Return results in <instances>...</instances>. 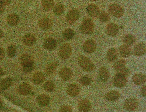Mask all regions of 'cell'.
<instances>
[{
  "label": "cell",
  "instance_id": "cell-9",
  "mask_svg": "<svg viewBox=\"0 0 146 112\" xmlns=\"http://www.w3.org/2000/svg\"><path fill=\"white\" fill-rule=\"evenodd\" d=\"M127 77L117 74L115 75L113 79V84L115 87L122 88L124 87L127 84Z\"/></svg>",
  "mask_w": 146,
  "mask_h": 112
},
{
  "label": "cell",
  "instance_id": "cell-47",
  "mask_svg": "<svg viewBox=\"0 0 146 112\" xmlns=\"http://www.w3.org/2000/svg\"><path fill=\"white\" fill-rule=\"evenodd\" d=\"M3 36V33L2 30L0 29V39L2 38Z\"/></svg>",
  "mask_w": 146,
  "mask_h": 112
},
{
  "label": "cell",
  "instance_id": "cell-43",
  "mask_svg": "<svg viewBox=\"0 0 146 112\" xmlns=\"http://www.w3.org/2000/svg\"><path fill=\"white\" fill-rule=\"evenodd\" d=\"M141 93L143 96L146 98V85L143 86L141 89Z\"/></svg>",
  "mask_w": 146,
  "mask_h": 112
},
{
  "label": "cell",
  "instance_id": "cell-25",
  "mask_svg": "<svg viewBox=\"0 0 146 112\" xmlns=\"http://www.w3.org/2000/svg\"><path fill=\"white\" fill-rule=\"evenodd\" d=\"M45 79V77L44 74L41 72H36L33 75V82L36 85L41 84Z\"/></svg>",
  "mask_w": 146,
  "mask_h": 112
},
{
  "label": "cell",
  "instance_id": "cell-49",
  "mask_svg": "<svg viewBox=\"0 0 146 112\" xmlns=\"http://www.w3.org/2000/svg\"><path fill=\"white\" fill-rule=\"evenodd\" d=\"M90 1H96L97 0H90Z\"/></svg>",
  "mask_w": 146,
  "mask_h": 112
},
{
  "label": "cell",
  "instance_id": "cell-15",
  "mask_svg": "<svg viewBox=\"0 0 146 112\" xmlns=\"http://www.w3.org/2000/svg\"><path fill=\"white\" fill-rule=\"evenodd\" d=\"M78 108L81 112H88L92 108V104L88 99H83L79 103Z\"/></svg>",
  "mask_w": 146,
  "mask_h": 112
},
{
  "label": "cell",
  "instance_id": "cell-37",
  "mask_svg": "<svg viewBox=\"0 0 146 112\" xmlns=\"http://www.w3.org/2000/svg\"><path fill=\"white\" fill-rule=\"evenodd\" d=\"M44 89L48 92H52L55 89L54 83L51 81H48L45 82L43 85Z\"/></svg>",
  "mask_w": 146,
  "mask_h": 112
},
{
  "label": "cell",
  "instance_id": "cell-42",
  "mask_svg": "<svg viewBox=\"0 0 146 112\" xmlns=\"http://www.w3.org/2000/svg\"><path fill=\"white\" fill-rule=\"evenodd\" d=\"M5 52L3 48L0 47V60H2L5 57Z\"/></svg>",
  "mask_w": 146,
  "mask_h": 112
},
{
  "label": "cell",
  "instance_id": "cell-36",
  "mask_svg": "<svg viewBox=\"0 0 146 112\" xmlns=\"http://www.w3.org/2000/svg\"><path fill=\"white\" fill-rule=\"evenodd\" d=\"M7 54L10 58H13L15 57L17 52L16 46L15 45H11L8 47L7 49Z\"/></svg>",
  "mask_w": 146,
  "mask_h": 112
},
{
  "label": "cell",
  "instance_id": "cell-5",
  "mask_svg": "<svg viewBox=\"0 0 146 112\" xmlns=\"http://www.w3.org/2000/svg\"><path fill=\"white\" fill-rule=\"evenodd\" d=\"M80 17V11L77 9H73L68 12L66 16V19H67V22L69 23L72 24L78 20Z\"/></svg>",
  "mask_w": 146,
  "mask_h": 112
},
{
  "label": "cell",
  "instance_id": "cell-26",
  "mask_svg": "<svg viewBox=\"0 0 146 112\" xmlns=\"http://www.w3.org/2000/svg\"><path fill=\"white\" fill-rule=\"evenodd\" d=\"M99 78L103 82H106L110 78V72L109 70L106 67H102L99 70Z\"/></svg>",
  "mask_w": 146,
  "mask_h": 112
},
{
  "label": "cell",
  "instance_id": "cell-23",
  "mask_svg": "<svg viewBox=\"0 0 146 112\" xmlns=\"http://www.w3.org/2000/svg\"><path fill=\"white\" fill-rule=\"evenodd\" d=\"M7 21L8 24L11 26H16L19 22V17L15 13L10 14L7 17Z\"/></svg>",
  "mask_w": 146,
  "mask_h": 112
},
{
  "label": "cell",
  "instance_id": "cell-34",
  "mask_svg": "<svg viewBox=\"0 0 146 112\" xmlns=\"http://www.w3.org/2000/svg\"><path fill=\"white\" fill-rule=\"evenodd\" d=\"M125 64L126 62L125 60L124 59H120L115 63L113 66L114 68L115 71L118 72L121 69L125 67Z\"/></svg>",
  "mask_w": 146,
  "mask_h": 112
},
{
  "label": "cell",
  "instance_id": "cell-10",
  "mask_svg": "<svg viewBox=\"0 0 146 112\" xmlns=\"http://www.w3.org/2000/svg\"><path fill=\"white\" fill-rule=\"evenodd\" d=\"M54 24V22L51 19L49 18H44L41 19L38 23L39 28L43 30H49Z\"/></svg>",
  "mask_w": 146,
  "mask_h": 112
},
{
  "label": "cell",
  "instance_id": "cell-44",
  "mask_svg": "<svg viewBox=\"0 0 146 112\" xmlns=\"http://www.w3.org/2000/svg\"><path fill=\"white\" fill-rule=\"evenodd\" d=\"M11 2V0H0V3H1L4 6L9 5Z\"/></svg>",
  "mask_w": 146,
  "mask_h": 112
},
{
  "label": "cell",
  "instance_id": "cell-40",
  "mask_svg": "<svg viewBox=\"0 0 146 112\" xmlns=\"http://www.w3.org/2000/svg\"><path fill=\"white\" fill-rule=\"evenodd\" d=\"M59 112H72V109L69 106L65 105L60 108Z\"/></svg>",
  "mask_w": 146,
  "mask_h": 112
},
{
  "label": "cell",
  "instance_id": "cell-41",
  "mask_svg": "<svg viewBox=\"0 0 146 112\" xmlns=\"http://www.w3.org/2000/svg\"><path fill=\"white\" fill-rule=\"evenodd\" d=\"M34 65L26 67H23V71L25 73H30L33 71V70L34 69Z\"/></svg>",
  "mask_w": 146,
  "mask_h": 112
},
{
  "label": "cell",
  "instance_id": "cell-48",
  "mask_svg": "<svg viewBox=\"0 0 146 112\" xmlns=\"http://www.w3.org/2000/svg\"><path fill=\"white\" fill-rule=\"evenodd\" d=\"M2 106V102L1 99H0V109L1 108Z\"/></svg>",
  "mask_w": 146,
  "mask_h": 112
},
{
  "label": "cell",
  "instance_id": "cell-46",
  "mask_svg": "<svg viewBox=\"0 0 146 112\" xmlns=\"http://www.w3.org/2000/svg\"><path fill=\"white\" fill-rule=\"evenodd\" d=\"M4 74V72L3 71V69L0 67V76L3 75Z\"/></svg>",
  "mask_w": 146,
  "mask_h": 112
},
{
  "label": "cell",
  "instance_id": "cell-1",
  "mask_svg": "<svg viewBox=\"0 0 146 112\" xmlns=\"http://www.w3.org/2000/svg\"><path fill=\"white\" fill-rule=\"evenodd\" d=\"M78 63L80 66L84 71L90 72L95 69V66L93 62L89 58L83 55L79 57Z\"/></svg>",
  "mask_w": 146,
  "mask_h": 112
},
{
  "label": "cell",
  "instance_id": "cell-21",
  "mask_svg": "<svg viewBox=\"0 0 146 112\" xmlns=\"http://www.w3.org/2000/svg\"><path fill=\"white\" fill-rule=\"evenodd\" d=\"M32 87L30 85L26 83L21 84L19 87V92L22 95H28L32 91Z\"/></svg>",
  "mask_w": 146,
  "mask_h": 112
},
{
  "label": "cell",
  "instance_id": "cell-19",
  "mask_svg": "<svg viewBox=\"0 0 146 112\" xmlns=\"http://www.w3.org/2000/svg\"><path fill=\"white\" fill-rule=\"evenodd\" d=\"M118 52L115 48H111L108 50L106 53V59L108 61L112 62L117 59Z\"/></svg>",
  "mask_w": 146,
  "mask_h": 112
},
{
  "label": "cell",
  "instance_id": "cell-32",
  "mask_svg": "<svg viewBox=\"0 0 146 112\" xmlns=\"http://www.w3.org/2000/svg\"><path fill=\"white\" fill-rule=\"evenodd\" d=\"M53 11L55 15L60 16L62 15L64 11V6L62 4L58 3L54 7Z\"/></svg>",
  "mask_w": 146,
  "mask_h": 112
},
{
  "label": "cell",
  "instance_id": "cell-12",
  "mask_svg": "<svg viewBox=\"0 0 146 112\" xmlns=\"http://www.w3.org/2000/svg\"><path fill=\"white\" fill-rule=\"evenodd\" d=\"M119 31V27L114 23H110L106 27V33L110 37H115L118 34Z\"/></svg>",
  "mask_w": 146,
  "mask_h": 112
},
{
  "label": "cell",
  "instance_id": "cell-11",
  "mask_svg": "<svg viewBox=\"0 0 146 112\" xmlns=\"http://www.w3.org/2000/svg\"><path fill=\"white\" fill-rule=\"evenodd\" d=\"M57 46L56 40L54 38L49 37L46 39L43 43L44 48L48 51H53L56 48Z\"/></svg>",
  "mask_w": 146,
  "mask_h": 112
},
{
  "label": "cell",
  "instance_id": "cell-22",
  "mask_svg": "<svg viewBox=\"0 0 146 112\" xmlns=\"http://www.w3.org/2000/svg\"><path fill=\"white\" fill-rule=\"evenodd\" d=\"M119 53L122 57H127L132 53V50L130 47L123 44L119 48Z\"/></svg>",
  "mask_w": 146,
  "mask_h": 112
},
{
  "label": "cell",
  "instance_id": "cell-38",
  "mask_svg": "<svg viewBox=\"0 0 146 112\" xmlns=\"http://www.w3.org/2000/svg\"><path fill=\"white\" fill-rule=\"evenodd\" d=\"M91 78L88 75L83 76L79 80L80 83H81L82 85L84 86L89 85L91 83Z\"/></svg>",
  "mask_w": 146,
  "mask_h": 112
},
{
  "label": "cell",
  "instance_id": "cell-20",
  "mask_svg": "<svg viewBox=\"0 0 146 112\" xmlns=\"http://www.w3.org/2000/svg\"><path fill=\"white\" fill-rule=\"evenodd\" d=\"M36 37L33 35L29 33L25 35L23 39V42L24 44L26 46H32L36 43Z\"/></svg>",
  "mask_w": 146,
  "mask_h": 112
},
{
  "label": "cell",
  "instance_id": "cell-27",
  "mask_svg": "<svg viewBox=\"0 0 146 112\" xmlns=\"http://www.w3.org/2000/svg\"><path fill=\"white\" fill-rule=\"evenodd\" d=\"M37 102L40 106L42 107L47 106L50 103V97L46 94L40 95L37 98Z\"/></svg>",
  "mask_w": 146,
  "mask_h": 112
},
{
  "label": "cell",
  "instance_id": "cell-3",
  "mask_svg": "<svg viewBox=\"0 0 146 112\" xmlns=\"http://www.w3.org/2000/svg\"><path fill=\"white\" fill-rule=\"evenodd\" d=\"M108 9L109 12L115 18H120L123 16L124 13L123 7L115 3L110 4L109 5Z\"/></svg>",
  "mask_w": 146,
  "mask_h": 112
},
{
  "label": "cell",
  "instance_id": "cell-50",
  "mask_svg": "<svg viewBox=\"0 0 146 112\" xmlns=\"http://www.w3.org/2000/svg\"><path fill=\"white\" fill-rule=\"evenodd\" d=\"M18 1H21V0H18Z\"/></svg>",
  "mask_w": 146,
  "mask_h": 112
},
{
  "label": "cell",
  "instance_id": "cell-17",
  "mask_svg": "<svg viewBox=\"0 0 146 112\" xmlns=\"http://www.w3.org/2000/svg\"><path fill=\"white\" fill-rule=\"evenodd\" d=\"M132 80L136 85H141L146 82V76L142 73H137L133 76Z\"/></svg>",
  "mask_w": 146,
  "mask_h": 112
},
{
  "label": "cell",
  "instance_id": "cell-28",
  "mask_svg": "<svg viewBox=\"0 0 146 112\" xmlns=\"http://www.w3.org/2000/svg\"><path fill=\"white\" fill-rule=\"evenodd\" d=\"M136 38L133 35L128 34L123 37V43L125 45L127 46H132L135 43Z\"/></svg>",
  "mask_w": 146,
  "mask_h": 112
},
{
  "label": "cell",
  "instance_id": "cell-8",
  "mask_svg": "<svg viewBox=\"0 0 146 112\" xmlns=\"http://www.w3.org/2000/svg\"><path fill=\"white\" fill-rule=\"evenodd\" d=\"M146 53V46L143 42H139L136 44L133 50V55L137 57L144 55Z\"/></svg>",
  "mask_w": 146,
  "mask_h": 112
},
{
  "label": "cell",
  "instance_id": "cell-14",
  "mask_svg": "<svg viewBox=\"0 0 146 112\" xmlns=\"http://www.w3.org/2000/svg\"><path fill=\"white\" fill-rule=\"evenodd\" d=\"M20 61L23 67L34 65V60L29 54H25L22 55L20 58Z\"/></svg>",
  "mask_w": 146,
  "mask_h": 112
},
{
  "label": "cell",
  "instance_id": "cell-33",
  "mask_svg": "<svg viewBox=\"0 0 146 112\" xmlns=\"http://www.w3.org/2000/svg\"><path fill=\"white\" fill-rule=\"evenodd\" d=\"M12 83V80L10 78H6L0 82V89L1 90H6L10 87Z\"/></svg>",
  "mask_w": 146,
  "mask_h": 112
},
{
  "label": "cell",
  "instance_id": "cell-2",
  "mask_svg": "<svg viewBox=\"0 0 146 112\" xmlns=\"http://www.w3.org/2000/svg\"><path fill=\"white\" fill-rule=\"evenodd\" d=\"M94 23L93 21L90 19H86L82 23L80 30L84 34L90 35L94 32Z\"/></svg>",
  "mask_w": 146,
  "mask_h": 112
},
{
  "label": "cell",
  "instance_id": "cell-30",
  "mask_svg": "<svg viewBox=\"0 0 146 112\" xmlns=\"http://www.w3.org/2000/svg\"><path fill=\"white\" fill-rule=\"evenodd\" d=\"M41 4L42 8L46 11L51 10L54 7V0H42Z\"/></svg>",
  "mask_w": 146,
  "mask_h": 112
},
{
  "label": "cell",
  "instance_id": "cell-16",
  "mask_svg": "<svg viewBox=\"0 0 146 112\" xmlns=\"http://www.w3.org/2000/svg\"><path fill=\"white\" fill-rule=\"evenodd\" d=\"M67 92L69 95L74 97L79 94L80 88L77 84H71L67 87Z\"/></svg>",
  "mask_w": 146,
  "mask_h": 112
},
{
  "label": "cell",
  "instance_id": "cell-39",
  "mask_svg": "<svg viewBox=\"0 0 146 112\" xmlns=\"http://www.w3.org/2000/svg\"><path fill=\"white\" fill-rule=\"evenodd\" d=\"M117 73L122 75L124 76L125 77H127V76H128L129 75L130 72H129V70L125 67L124 68L121 69L119 71L117 72Z\"/></svg>",
  "mask_w": 146,
  "mask_h": 112
},
{
  "label": "cell",
  "instance_id": "cell-6",
  "mask_svg": "<svg viewBox=\"0 0 146 112\" xmlns=\"http://www.w3.org/2000/svg\"><path fill=\"white\" fill-rule=\"evenodd\" d=\"M97 45L93 39H89L86 40L83 46L84 51L86 53H92L96 49Z\"/></svg>",
  "mask_w": 146,
  "mask_h": 112
},
{
  "label": "cell",
  "instance_id": "cell-13",
  "mask_svg": "<svg viewBox=\"0 0 146 112\" xmlns=\"http://www.w3.org/2000/svg\"><path fill=\"white\" fill-rule=\"evenodd\" d=\"M86 10L88 15L93 18L97 17L100 12L98 6L94 4H91L88 5L86 8Z\"/></svg>",
  "mask_w": 146,
  "mask_h": 112
},
{
  "label": "cell",
  "instance_id": "cell-31",
  "mask_svg": "<svg viewBox=\"0 0 146 112\" xmlns=\"http://www.w3.org/2000/svg\"><path fill=\"white\" fill-rule=\"evenodd\" d=\"M75 34L74 30L70 28H68L64 31L63 33V37L65 40H70L74 37Z\"/></svg>",
  "mask_w": 146,
  "mask_h": 112
},
{
  "label": "cell",
  "instance_id": "cell-24",
  "mask_svg": "<svg viewBox=\"0 0 146 112\" xmlns=\"http://www.w3.org/2000/svg\"><path fill=\"white\" fill-rule=\"evenodd\" d=\"M120 94L118 91L115 90L110 91L106 95V99L109 101H115L120 97Z\"/></svg>",
  "mask_w": 146,
  "mask_h": 112
},
{
  "label": "cell",
  "instance_id": "cell-45",
  "mask_svg": "<svg viewBox=\"0 0 146 112\" xmlns=\"http://www.w3.org/2000/svg\"><path fill=\"white\" fill-rule=\"evenodd\" d=\"M5 11V7L1 3H0V15L3 14Z\"/></svg>",
  "mask_w": 146,
  "mask_h": 112
},
{
  "label": "cell",
  "instance_id": "cell-35",
  "mask_svg": "<svg viewBox=\"0 0 146 112\" xmlns=\"http://www.w3.org/2000/svg\"><path fill=\"white\" fill-rule=\"evenodd\" d=\"M98 19L102 23H106L110 20V16L109 14L105 11L100 12L98 15Z\"/></svg>",
  "mask_w": 146,
  "mask_h": 112
},
{
  "label": "cell",
  "instance_id": "cell-7",
  "mask_svg": "<svg viewBox=\"0 0 146 112\" xmlns=\"http://www.w3.org/2000/svg\"><path fill=\"white\" fill-rule=\"evenodd\" d=\"M138 102L135 98H129L125 100L124 103V107L129 111L136 110L138 107Z\"/></svg>",
  "mask_w": 146,
  "mask_h": 112
},
{
  "label": "cell",
  "instance_id": "cell-18",
  "mask_svg": "<svg viewBox=\"0 0 146 112\" xmlns=\"http://www.w3.org/2000/svg\"><path fill=\"white\" fill-rule=\"evenodd\" d=\"M59 75L62 79L65 81H68L72 78V72L70 68L64 67L60 70Z\"/></svg>",
  "mask_w": 146,
  "mask_h": 112
},
{
  "label": "cell",
  "instance_id": "cell-29",
  "mask_svg": "<svg viewBox=\"0 0 146 112\" xmlns=\"http://www.w3.org/2000/svg\"><path fill=\"white\" fill-rule=\"evenodd\" d=\"M58 67V64L56 62H52L49 64L46 67L45 72L46 75L50 76L54 74L56 71Z\"/></svg>",
  "mask_w": 146,
  "mask_h": 112
},
{
  "label": "cell",
  "instance_id": "cell-4",
  "mask_svg": "<svg viewBox=\"0 0 146 112\" xmlns=\"http://www.w3.org/2000/svg\"><path fill=\"white\" fill-rule=\"evenodd\" d=\"M71 45L69 43H64L60 46L59 50V55L61 59L66 60L70 57L72 54Z\"/></svg>",
  "mask_w": 146,
  "mask_h": 112
}]
</instances>
